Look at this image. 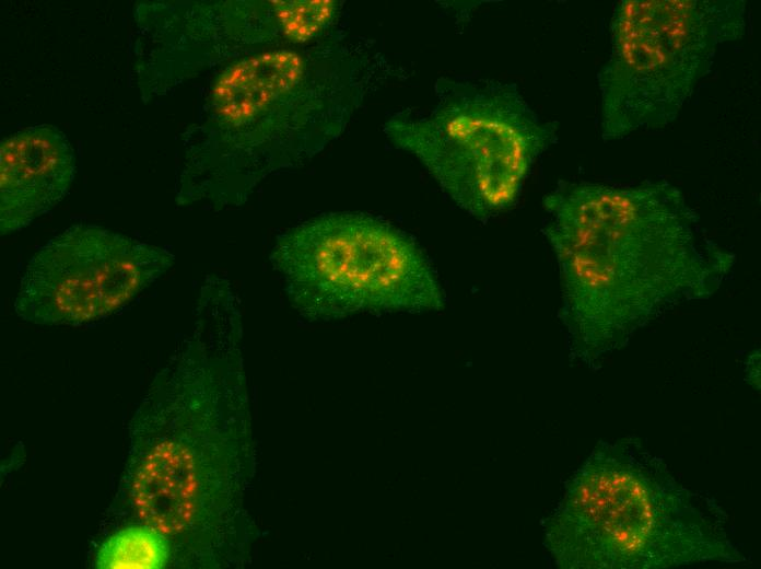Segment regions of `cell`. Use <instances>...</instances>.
Listing matches in <instances>:
<instances>
[{"label": "cell", "mask_w": 761, "mask_h": 569, "mask_svg": "<svg viewBox=\"0 0 761 569\" xmlns=\"http://www.w3.org/2000/svg\"><path fill=\"white\" fill-rule=\"evenodd\" d=\"M746 380L756 390H760V350H754L749 355L746 362Z\"/></svg>", "instance_id": "11"}, {"label": "cell", "mask_w": 761, "mask_h": 569, "mask_svg": "<svg viewBox=\"0 0 761 569\" xmlns=\"http://www.w3.org/2000/svg\"><path fill=\"white\" fill-rule=\"evenodd\" d=\"M428 113L403 109L384 124L398 149L414 155L471 216H494L517 199L557 126L530 108L515 84L440 78Z\"/></svg>", "instance_id": "4"}, {"label": "cell", "mask_w": 761, "mask_h": 569, "mask_svg": "<svg viewBox=\"0 0 761 569\" xmlns=\"http://www.w3.org/2000/svg\"><path fill=\"white\" fill-rule=\"evenodd\" d=\"M543 207L569 355L593 370L667 311L714 294L735 264L666 181L561 182Z\"/></svg>", "instance_id": "1"}, {"label": "cell", "mask_w": 761, "mask_h": 569, "mask_svg": "<svg viewBox=\"0 0 761 569\" xmlns=\"http://www.w3.org/2000/svg\"><path fill=\"white\" fill-rule=\"evenodd\" d=\"M174 260L164 247L96 225H72L33 255L14 311L34 324L91 323L131 302Z\"/></svg>", "instance_id": "7"}, {"label": "cell", "mask_w": 761, "mask_h": 569, "mask_svg": "<svg viewBox=\"0 0 761 569\" xmlns=\"http://www.w3.org/2000/svg\"><path fill=\"white\" fill-rule=\"evenodd\" d=\"M155 23L143 21L155 44L159 84L174 85L227 60L305 45L338 28L337 0L154 3ZM152 53V54H153ZM151 54V55H152Z\"/></svg>", "instance_id": "8"}, {"label": "cell", "mask_w": 761, "mask_h": 569, "mask_svg": "<svg viewBox=\"0 0 761 569\" xmlns=\"http://www.w3.org/2000/svg\"><path fill=\"white\" fill-rule=\"evenodd\" d=\"M270 263L291 304L311 318L428 312L445 298L411 236L365 213H326L278 236Z\"/></svg>", "instance_id": "6"}, {"label": "cell", "mask_w": 761, "mask_h": 569, "mask_svg": "<svg viewBox=\"0 0 761 569\" xmlns=\"http://www.w3.org/2000/svg\"><path fill=\"white\" fill-rule=\"evenodd\" d=\"M75 158L57 127L20 130L0 144V231L17 232L49 212L67 195Z\"/></svg>", "instance_id": "9"}, {"label": "cell", "mask_w": 761, "mask_h": 569, "mask_svg": "<svg viewBox=\"0 0 761 569\" xmlns=\"http://www.w3.org/2000/svg\"><path fill=\"white\" fill-rule=\"evenodd\" d=\"M393 70L339 28L230 61L184 135L177 205H243L268 176L304 165L338 139Z\"/></svg>", "instance_id": "2"}, {"label": "cell", "mask_w": 761, "mask_h": 569, "mask_svg": "<svg viewBox=\"0 0 761 569\" xmlns=\"http://www.w3.org/2000/svg\"><path fill=\"white\" fill-rule=\"evenodd\" d=\"M562 569H666L747 560L714 496L689 489L642 440L599 441L542 521Z\"/></svg>", "instance_id": "3"}, {"label": "cell", "mask_w": 761, "mask_h": 569, "mask_svg": "<svg viewBox=\"0 0 761 569\" xmlns=\"http://www.w3.org/2000/svg\"><path fill=\"white\" fill-rule=\"evenodd\" d=\"M598 73L605 141L674 121L721 45L746 31L739 0H623Z\"/></svg>", "instance_id": "5"}, {"label": "cell", "mask_w": 761, "mask_h": 569, "mask_svg": "<svg viewBox=\"0 0 761 569\" xmlns=\"http://www.w3.org/2000/svg\"><path fill=\"white\" fill-rule=\"evenodd\" d=\"M173 562L174 547L167 536L150 525L129 523L104 539L94 567L162 569Z\"/></svg>", "instance_id": "10"}]
</instances>
